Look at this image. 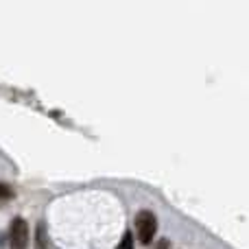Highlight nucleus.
Wrapping results in <instances>:
<instances>
[{"mask_svg": "<svg viewBox=\"0 0 249 249\" xmlns=\"http://www.w3.org/2000/svg\"><path fill=\"white\" fill-rule=\"evenodd\" d=\"M9 247L11 249H26L29 247V225L22 216H16L9 228Z\"/></svg>", "mask_w": 249, "mask_h": 249, "instance_id": "obj_2", "label": "nucleus"}, {"mask_svg": "<svg viewBox=\"0 0 249 249\" xmlns=\"http://www.w3.org/2000/svg\"><path fill=\"white\" fill-rule=\"evenodd\" d=\"M158 232V219L151 210H140L136 216V234L142 245H151Z\"/></svg>", "mask_w": 249, "mask_h": 249, "instance_id": "obj_1", "label": "nucleus"}, {"mask_svg": "<svg viewBox=\"0 0 249 249\" xmlns=\"http://www.w3.org/2000/svg\"><path fill=\"white\" fill-rule=\"evenodd\" d=\"M116 249H133V234L131 232H124L121 243L116 245Z\"/></svg>", "mask_w": 249, "mask_h": 249, "instance_id": "obj_4", "label": "nucleus"}, {"mask_svg": "<svg viewBox=\"0 0 249 249\" xmlns=\"http://www.w3.org/2000/svg\"><path fill=\"white\" fill-rule=\"evenodd\" d=\"M35 249H51V245H48L46 228H44L42 223L37 225V234H35Z\"/></svg>", "mask_w": 249, "mask_h": 249, "instance_id": "obj_3", "label": "nucleus"}, {"mask_svg": "<svg viewBox=\"0 0 249 249\" xmlns=\"http://www.w3.org/2000/svg\"><path fill=\"white\" fill-rule=\"evenodd\" d=\"M13 197V190H11V186H7V184H0V201H7V199H11Z\"/></svg>", "mask_w": 249, "mask_h": 249, "instance_id": "obj_5", "label": "nucleus"}, {"mask_svg": "<svg viewBox=\"0 0 249 249\" xmlns=\"http://www.w3.org/2000/svg\"><path fill=\"white\" fill-rule=\"evenodd\" d=\"M153 249H168V241H160L158 245H155Z\"/></svg>", "mask_w": 249, "mask_h": 249, "instance_id": "obj_6", "label": "nucleus"}, {"mask_svg": "<svg viewBox=\"0 0 249 249\" xmlns=\"http://www.w3.org/2000/svg\"><path fill=\"white\" fill-rule=\"evenodd\" d=\"M0 243H2V236H0Z\"/></svg>", "mask_w": 249, "mask_h": 249, "instance_id": "obj_7", "label": "nucleus"}]
</instances>
